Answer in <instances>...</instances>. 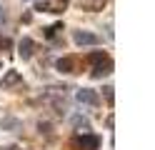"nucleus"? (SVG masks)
Returning <instances> with one entry per match:
<instances>
[{
    "instance_id": "f257e3e1",
    "label": "nucleus",
    "mask_w": 155,
    "mask_h": 150,
    "mask_svg": "<svg viewBox=\"0 0 155 150\" xmlns=\"http://www.w3.org/2000/svg\"><path fill=\"white\" fill-rule=\"evenodd\" d=\"M73 40H75L78 45H98V43H100V38L93 35V33H88V30H75Z\"/></svg>"
},
{
    "instance_id": "f03ea898",
    "label": "nucleus",
    "mask_w": 155,
    "mask_h": 150,
    "mask_svg": "<svg viewBox=\"0 0 155 150\" xmlns=\"http://www.w3.org/2000/svg\"><path fill=\"white\" fill-rule=\"evenodd\" d=\"M75 145H78V148H83V150H98L100 140L95 138V135H80V138L75 140Z\"/></svg>"
},
{
    "instance_id": "7ed1b4c3",
    "label": "nucleus",
    "mask_w": 155,
    "mask_h": 150,
    "mask_svg": "<svg viewBox=\"0 0 155 150\" xmlns=\"http://www.w3.org/2000/svg\"><path fill=\"white\" fill-rule=\"evenodd\" d=\"M78 103H83V105H98V95H95V90H88V88L78 90Z\"/></svg>"
},
{
    "instance_id": "20e7f679",
    "label": "nucleus",
    "mask_w": 155,
    "mask_h": 150,
    "mask_svg": "<svg viewBox=\"0 0 155 150\" xmlns=\"http://www.w3.org/2000/svg\"><path fill=\"white\" fill-rule=\"evenodd\" d=\"M93 65H95V70H93V75H95V78H100V75H108L110 70H113L110 58H103V60H98V63H93Z\"/></svg>"
},
{
    "instance_id": "39448f33",
    "label": "nucleus",
    "mask_w": 155,
    "mask_h": 150,
    "mask_svg": "<svg viewBox=\"0 0 155 150\" xmlns=\"http://www.w3.org/2000/svg\"><path fill=\"white\" fill-rule=\"evenodd\" d=\"M20 73H18V70H8V75L3 78V83H0V85H3V90H8V88H13V85H18V83H20Z\"/></svg>"
},
{
    "instance_id": "423d86ee",
    "label": "nucleus",
    "mask_w": 155,
    "mask_h": 150,
    "mask_svg": "<svg viewBox=\"0 0 155 150\" xmlns=\"http://www.w3.org/2000/svg\"><path fill=\"white\" fill-rule=\"evenodd\" d=\"M58 70H60V73H73L75 70V60L73 58H60L58 60Z\"/></svg>"
},
{
    "instance_id": "0eeeda50",
    "label": "nucleus",
    "mask_w": 155,
    "mask_h": 150,
    "mask_svg": "<svg viewBox=\"0 0 155 150\" xmlns=\"http://www.w3.org/2000/svg\"><path fill=\"white\" fill-rule=\"evenodd\" d=\"M78 3H80L83 10H103L105 0H78Z\"/></svg>"
},
{
    "instance_id": "6e6552de",
    "label": "nucleus",
    "mask_w": 155,
    "mask_h": 150,
    "mask_svg": "<svg viewBox=\"0 0 155 150\" xmlns=\"http://www.w3.org/2000/svg\"><path fill=\"white\" fill-rule=\"evenodd\" d=\"M20 55L23 58H30L33 55V40L30 38H23L20 40Z\"/></svg>"
},
{
    "instance_id": "1a4fd4ad",
    "label": "nucleus",
    "mask_w": 155,
    "mask_h": 150,
    "mask_svg": "<svg viewBox=\"0 0 155 150\" xmlns=\"http://www.w3.org/2000/svg\"><path fill=\"white\" fill-rule=\"evenodd\" d=\"M73 125H75V128H85V130L90 128V123H88L85 118H80V115H75V118H73Z\"/></svg>"
},
{
    "instance_id": "9d476101",
    "label": "nucleus",
    "mask_w": 155,
    "mask_h": 150,
    "mask_svg": "<svg viewBox=\"0 0 155 150\" xmlns=\"http://www.w3.org/2000/svg\"><path fill=\"white\" fill-rule=\"evenodd\" d=\"M55 30H63V25H50V28H45V38H53Z\"/></svg>"
},
{
    "instance_id": "9b49d317",
    "label": "nucleus",
    "mask_w": 155,
    "mask_h": 150,
    "mask_svg": "<svg viewBox=\"0 0 155 150\" xmlns=\"http://www.w3.org/2000/svg\"><path fill=\"white\" fill-rule=\"evenodd\" d=\"M38 10H43V13H55L50 3H38Z\"/></svg>"
},
{
    "instance_id": "f8f14e48",
    "label": "nucleus",
    "mask_w": 155,
    "mask_h": 150,
    "mask_svg": "<svg viewBox=\"0 0 155 150\" xmlns=\"http://www.w3.org/2000/svg\"><path fill=\"white\" fill-rule=\"evenodd\" d=\"M103 58H108V55H105V53H93L90 55V63H98V60H103Z\"/></svg>"
},
{
    "instance_id": "ddd939ff",
    "label": "nucleus",
    "mask_w": 155,
    "mask_h": 150,
    "mask_svg": "<svg viewBox=\"0 0 155 150\" xmlns=\"http://www.w3.org/2000/svg\"><path fill=\"white\" fill-rule=\"evenodd\" d=\"M105 90V98H108V103H113V88L108 85V88H103Z\"/></svg>"
},
{
    "instance_id": "4468645a",
    "label": "nucleus",
    "mask_w": 155,
    "mask_h": 150,
    "mask_svg": "<svg viewBox=\"0 0 155 150\" xmlns=\"http://www.w3.org/2000/svg\"><path fill=\"white\" fill-rule=\"evenodd\" d=\"M0 48H3V50H8V48H10V40H0Z\"/></svg>"
},
{
    "instance_id": "2eb2a0df",
    "label": "nucleus",
    "mask_w": 155,
    "mask_h": 150,
    "mask_svg": "<svg viewBox=\"0 0 155 150\" xmlns=\"http://www.w3.org/2000/svg\"><path fill=\"white\" fill-rule=\"evenodd\" d=\"M0 150H20V148H18V145H3Z\"/></svg>"
},
{
    "instance_id": "dca6fc26",
    "label": "nucleus",
    "mask_w": 155,
    "mask_h": 150,
    "mask_svg": "<svg viewBox=\"0 0 155 150\" xmlns=\"http://www.w3.org/2000/svg\"><path fill=\"white\" fill-rule=\"evenodd\" d=\"M3 23H5V10L0 8V25H3Z\"/></svg>"
},
{
    "instance_id": "f3484780",
    "label": "nucleus",
    "mask_w": 155,
    "mask_h": 150,
    "mask_svg": "<svg viewBox=\"0 0 155 150\" xmlns=\"http://www.w3.org/2000/svg\"><path fill=\"white\" fill-rule=\"evenodd\" d=\"M60 3H63V5H65V3H68V0H60Z\"/></svg>"
},
{
    "instance_id": "a211bd4d",
    "label": "nucleus",
    "mask_w": 155,
    "mask_h": 150,
    "mask_svg": "<svg viewBox=\"0 0 155 150\" xmlns=\"http://www.w3.org/2000/svg\"><path fill=\"white\" fill-rule=\"evenodd\" d=\"M0 68H3V63H0Z\"/></svg>"
}]
</instances>
